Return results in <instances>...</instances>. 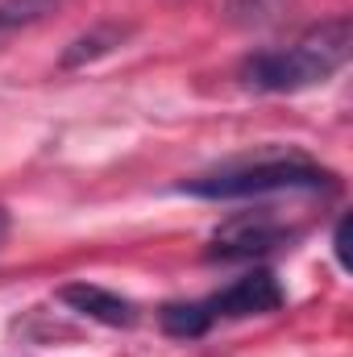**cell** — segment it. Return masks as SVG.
Listing matches in <instances>:
<instances>
[{"label": "cell", "mask_w": 353, "mask_h": 357, "mask_svg": "<svg viewBox=\"0 0 353 357\" xmlns=\"http://www.w3.org/2000/svg\"><path fill=\"white\" fill-rule=\"evenodd\" d=\"M353 50V25L350 17H333L299 33L283 50H254L241 59L237 79L250 91L266 96H287V91H308L316 84H329Z\"/></svg>", "instance_id": "1"}, {"label": "cell", "mask_w": 353, "mask_h": 357, "mask_svg": "<svg viewBox=\"0 0 353 357\" xmlns=\"http://www.w3.org/2000/svg\"><path fill=\"white\" fill-rule=\"evenodd\" d=\"M179 191L195 199H250L274 191H337V175L308 158H258V162H229L208 175L183 178Z\"/></svg>", "instance_id": "2"}, {"label": "cell", "mask_w": 353, "mask_h": 357, "mask_svg": "<svg viewBox=\"0 0 353 357\" xmlns=\"http://www.w3.org/2000/svg\"><path fill=\"white\" fill-rule=\"evenodd\" d=\"M295 233L287 225H278L270 212H241V216H229L212 241H208V262H254L266 258L274 250H283Z\"/></svg>", "instance_id": "3"}, {"label": "cell", "mask_w": 353, "mask_h": 357, "mask_svg": "<svg viewBox=\"0 0 353 357\" xmlns=\"http://www.w3.org/2000/svg\"><path fill=\"white\" fill-rule=\"evenodd\" d=\"M283 299H287V291L278 287L274 270L258 266V270H250V274H241L237 282H229L225 291L208 295L204 303H208L212 320H250V316H270V312H278Z\"/></svg>", "instance_id": "4"}, {"label": "cell", "mask_w": 353, "mask_h": 357, "mask_svg": "<svg viewBox=\"0 0 353 357\" xmlns=\"http://www.w3.org/2000/svg\"><path fill=\"white\" fill-rule=\"evenodd\" d=\"M59 299L71 312L88 316L96 324H108V328H133L137 324V303H129L125 295L96 287V282H67V287H59Z\"/></svg>", "instance_id": "5"}, {"label": "cell", "mask_w": 353, "mask_h": 357, "mask_svg": "<svg viewBox=\"0 0 353 357\" xmlns=\"http://www.w3.org/2000/svg\"><path fill=\"white\" fill-rule=\"evenodd\" d=\"M158 324H163V333L175 337V341H195V337H204L216 320H212L208 303L200 299V303H167V307L158 312Z\"/></svg>", "instance_id": "6"}, {"label": "cell", "mask_w": 353, "mask_h": 357, "mask_svg": "<svg viewBox=\"0 0 353 357\" xmlns=\"http://www.w3.org/2000/svg\"><path fill=\"white\" fill-rule=\"evenodd\" d=\"M121 38H125V29H117V25L91 29V33H84V38L71 42V50L63 54V67H84V63L100 59V54H112V50L121 46Z\"/></svg>", "instance_id": "7"}, {"label": "cell", "mask_w": 353, "mask_h": 357, "mask_svg": "<svg viewBox=\"0 0 353 357\" xmlns=\"http://www.w3.org/2000/svg\"><path fill=\"white\" fill-rule=\"evenodd\" d=\"M50 8H54V0H8V4H0V33H13L21 25H33Z\"/></svg>", "instance_id": "8"}, {"label": "cell", "mask_w": 353, "mask_h": 357, "mask_svg": "<svg viewBox=\"0 0 353 357\" xmlns=\"http://www.w3.org/2000/svg\"><path fill=\"white\" fill-rule=\"evenodd\" d=\"M225 4H229L233 21H241V25H262V21H274V17H278V8H283L287 0H225Z\"/></svg>", "instance_id": "9"}, {"label": "cell", "mask_w": 353, "mask_h": 357, "mask_svg": "<svg viewBox=\"0 0 353 357\" xmlns=\"http://www.w3.org/2000/svg\"><path fill=\"white\" fill-rule=\"evenodd\" d=\"M333 254H337V266L350 270V216H341L333 229Z\"/></svg>", "instance_id": "10"}, {"label": "cell", "mask_w": 353, "mask_h": 357, "mask_svg": "<svg viewBox=\"0 0 353 357\" xmlns=\"http://www.w3.org/2000/svg\"><path fill=\"white\" fill-rule=\"evenodd\" d=\"M4 237H8V212L0 208V245H4Z\"/></svg>", "instance_id": "11"}]
</instances>
